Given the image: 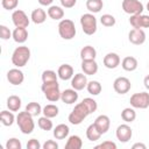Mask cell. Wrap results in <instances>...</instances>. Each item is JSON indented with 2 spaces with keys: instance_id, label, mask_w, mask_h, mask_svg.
I'll use <instances>...</instances> for the list:
<instances>
[{
  "instance_id": "6da1fadb",
  "label": "cell",
  "mask_w": 149,
  "mask_h": 149,
  "mask_svg": "<svg viewBox=\"0 0 149 149\" xmlns=\"http://www.w3.org/2000/svg\"><path fill=\"white\" fill-rule=\"evenodd\" d=\"M29 59H30V49L26 45H20L15 48V50L12 54V63L16 68L24 66Z\"/></svg>"
},
{
  "instance_id": "7a4b0ae2",
  "label": "cell",
  "mask_w": 149,
  "mask_h": 149,
  "mask_svg": "<svg viewBox=\"0 0 149 149\" xmlns=\"http://www.w3.org/2000/svg\"><path fill=\"white\" fill-rule=\"evenodd\" d=\"M33 115H30L27 111L24 112H19V114L16 115V123L21 130V133L23 134H31L34 128H35V123L33 120Z\"/></svg>"
},
{
  "instance_id": "3957f363",
  "label": "cell",
  "mask_w": 149,
  "mask_h": 149,
  "mask_svg": "<svg viewBox=\"0 0 149 149\" xmlns=\"http://www.w3.org/2000/svg\"><path fill=\"white\" fill-rule=\"evenodd\" d=\"M76 26L72 20L63 19L58 23V34L63 40H72L76 36Z\"/></svg>"
},
{
  "instance_id": "277c9868",
  "label": "cell",
  "mask_w": 149,
  "mask_h": 149,
  "mask_svg": "<svg viewBox=\"0 0 149 149\" xmlns=\"http://www.w3.org/2000/svg\"><path fill=\"white\" fill-rule=\"evenodd\" d=\"M87 115H90V112H88V109L86 108V106L81 101V102H79V104H77L74 106L72 112L69 114L68 120L70 121L71 125H76L77 126V125H80L84 121V119H86Z\"/></svg>"
},
{
  "instance_id": "5b68a950",
  "label": "cell",
  "mask_w": 149,
  "mask_h": 149,
  "mask_svg": "<svg viewBox=\"0 0 149 149\" xmlns=\"http://www.w3.org/2000/svg\"><path fill=\"white\" fill-rule=\"evenodd\" d=\"M42 92L44 93V97L47 100L51 102H56L57 100L61 99V91H59V85L58 81H51V83H43L41 86Z\"/></svg>"
},
{
  "instance_id": "8992f818",
  "label": "cell",
  "mask_w": 149,
  "mask_h": 149,
  "mask_svg": "<svg viewBox=\"0 0 149 149\" xmlns=\"http://www.w3.org/2000/svg\"><path fill=\"white\" fill-rule=\"evenodd\" d=\"M80 26L86 35H93L97 31V19L92 13H86L80 16Z\"/></svg>"
},
{
  "instance_id": "52a82bcc",
  "label": "cell",
  "mask_w": 149,
  "mask_h": 149,
  "mask_svg": "<svg viewBox=\"0 0 149 149\" xmlns=\"http://www.w3.org/2000/svg\"><path fill=\"white\" fill-rule=\"evenodd\" d=\"M130 106L134 108L146 109L149 107V93L148 92H137L134 93L129 99Z\"/></svg>"
},
{
  "instance_id": "ba28073f",
  "label": "cell",
  "mask_w": 149,
  "mask_h": 149,
  "mask_svg": "<svg viewBox=\"0 0 149 149\" xmlns=\"http://www.w3.org/2000/svg\"><path fill=\"white\" fill-rule=\"evenodd\" d=\"M122 9L125 13L129 15L135 14H142L143 12V5L140 0H122Z\"/></svg>"
},
{
  "instance_id": "9c48e42d",
  "label": "cell",
  "mask_w": 149,
  "mask_h": 149,
  "mask_svg": "<svg viewBox=\"0 0 149 149\" xmlns=\"http://www.w3.org/2000/svg\"><path fill=\"white\" fill-rule=\"evenodd\" d=\"M132 87L130 80L127 77H118L114 81H113V88L116 93L119 94H126L129 92Z\"/></svg>"
},
{
  "instance_id": "30bf717a",
  "label": "cell",
  "mask_w": 149,
  "mask_h": 149,
  "mask_svg": "<svg viewBox=\"0 0 149 149\" xmlns=\"http://www.w3.org/2000/svg\"><path fill=\"white\" fill-rule=\"evenodd\" d=\"M12 21L15 27H23L27 28L29 26V19L27 14L22 9H15L12 14Z\"/></svg>"
},
{
  "instance_id": "8fae6325",
  "label": "cell",
  "mask_w": 149,
  "mask_h": 149,
  "mask_svg": "<svg viewBox=\"0 0 149 149\" xmlns=\"http://www.w3.org/2000/svg\"><path fill=\"white\" fill-rule=\"evenodd\" d=\"M146 33L143 29L141 28H133L129 33H128V40L130 43L135 44V45H141L146 42Z\"/></svg>"
},
{
  "instance_id": "7c38bea8",
  "label": "cell",
  "mask_w": 149,
  "mask_h": 149,
  "mask_svg": "<svg viewBox=\"0 0 149 149\" xmlns=\"http://www.w3.org/2000/svg\"><path fill=\"white\" fill-rule=\"evenodd\" d=\"M115 135H116V139L122 142V143H126L128 142L132 136H133V130L132 128L127 125V123H122L120 126H118L116 128V132H115Z\"/></svg>"
},
{
  "instance_id": "4fadbf2b",
  "label": "cell",
  "mask_w": 149,
  "mask_h": 149,
  "mask_svg": "<svg viewBox=\"0 0 149 149\" xmlns=\"http://www.w3.org/2000/svg\"><path fill=\"white\" fill-rule=\"evenodd\" d=\"M129 23L133 28H149V15L144 14H135L130 15Z\"/></svg>"
},
{
  "instance_id": "5bb4252c",
  "label": "cell",
  "mask_w": 149,
  "mask_h": 149,
  "mask_svg": "<svg viewBox=\"0 0 149 149\" xmlns=\"http://www.w3.org/2000/svg\"><path fill=\"white\" fill-rule=\"evenodd\" d=\"M7 80L12 85H21L24 80V74L19 68H14L7 72Z\"/></svg>"
},
{
  "instance_id": "9a60e30c",
  "label": "cell",
  "mask_w": 149,
  "mask_h": 149,
  "mask_svg": "<svg viewBox=\"0 0 149 149\" xmlns=\"http://www.w3.org/2000/svg\"><path fill=\"white\" fill-rule=\"evenodd\" d=\"M87 78L85 73H76L71 78V86L76 91H81L87 86Z\"/></svg>"
},
{
  "instance_id": "2e32d148",
  "label": "cell",
  "mask_w": 149,
  "mask_h": 149,
  "mask_svg": "<svg viewBox=\"0 0 149 149\" xmlns=\"http://www.w3.org/2000/svg\"><path fill=\"white\" fill-rule=\"evenodd\" d=\"M120 56L115 52H108L104 56L102 63L107 69H115L120 65Z\"/></svg>"
},
{
  "instance_id": "e0dca14e",
  "label": "cell",
  "mask_w": 149,
  "mask_h": 149,
  "mask_svg": "<svg viewBox=\"0 0 149 149\" xmlns=\"http://www.w3.org/2000/svg\"><path fill=\"white\" fill-rule=\"evenodd\" d=\"M95 125V127L98 128V130L101 133V134H106L107 130L109 129V126H111V120L107 115L105 114H101L99 116H97V119L94 120L93 122Z\"/></svg>"
},
{
  "instance_id": "ac0fdd59",
  "label": "cell",
  "mask_w": 149,
  "mask_h": 149,
  "mask_svg": "<svg viewBox=\"0 0 149 149\" xmlns=\"http://www.w3.org/2000/svg\"><path fill=\"white\" fill-rule=\"evenodd\" d=\"M81 70L87 76H93L98 72V63L95 59H84L81 61Z\"/></svg>"
},
{
  "instance_id": "d6986e66",
  "label": "cell",
  "mask_w": 149,
  "mask_h": 149,
  "mask_svg": "<svg viewBox=\"0 0 149 149\" xmlns=\"http://www.w3.org/2000/svg\"><path fill=\"white\" fill-rule=\"evenodd\" d=\"M61 100L68 105L74 104L78 100V93L74 88H66L61 93Z\"/></svg>"
},
{
  "instance_id": "ffe728a7",
  "label": "cell",
  "mask_w": 149,
  "mask_h": 149,
  "mask_svg": "<svg viewBox=\"0 0 149 149\" xmlns=\"http://www.w3.org/2000/svg\"><path fill=\"white\" fill-rule=\"evenodd\" d=\"M57 74L62 80H69L73 77V68L70 64H62L57 70Z\"/></svg>"
},
{
  "instance_id": "44dd1931",
  "label": "cell",
  "mask_w": 149,
  "mask_h": 149,
  "mask_svg": "<svg viewBox=\"0 0 149 149\" xmlns=\"http://www.w3.org/2000/svg\"><path fill=\"white\" fill-rule=\"evenodd\" d=\"M70 128L65 123H59L54 128V137L56 140H64L69 136Z\"/></svg>"
},
{
  "instance_id": "7402d4cb",
  "label": "cell",
  "mask_w": 149,
  "mask_h": 149,
  "mask_svg": "<svg viewBox=\"0 0 149 149\" xmlns=\"http://www.w3.org/2000/svg\"><path fill=\"white\" fill-rule=\"evenodd\" d=\"M28 38V31H27V28H23V27H16L14 30H13V40L19 43V44H22L27 41Z\"/></svg>"
},
{
  "instance_id": "603a6c76",
  "label": "cell",
  "mask_w": 149,
  "mask_h": 149,
  "mask_svg": "<svg viewBox=\"0 0 149 149\" xmlns=\"http://www.w3.org/2000/svg\"><path fill=\"white\" fill-rule=\"evenodd\" d=\"M137 65H139L137 59H136L135 57H133V56H127V57H125V58L122 59V62H121L122 69H123L125 71H128V72L135 71V70L137 69Z\"/></svg>"
},
{
  "instance_id": "cb8c5ba5",
  "label": "cell",
  "mask_w": 149,
  "mask_h": 149,
  "mask_svg": "<svg viewBox=\"0 0 149 149\" xmlns=\"http://www.w3.org/2000/svg\"><path fill=\"white\" fill-rule=\"evenodd\" d=\"M47 15H48V13H47L44 9H42V8H36V9H34V10L31 12L30 19H31V21H33L34 23L41 24V23H43V22L47 20Z\"/></svg>"
},
{
  "instance_id": "d4e9b609",
  "label": "cell",
  "mask_w": 149,
  "mask_h": 149,
  "mask_svg": "<svg viewBox=\"0 0 149 149\" xmlns=\"http://www.w3.org/2000/svg\"><path fill=\"white\" fill-rule=\"evenodd\" d=\"M47 13H48V16L50 19H52V20H59L61 21L64 17V9L62 7H59V6H55V5L54 6H49Z\"/></svg>"
},
{
  "instance_id": "484cf974",
  "label": "cell",
  "mask_w": 149,
  "mask_h": 149,
  "mask_svg": "<svg viewBox=\"0 0 149 149\" xmlns=\"http://www.w3.org/2000/svg\"><path fill=\"white\" fill-rule=\"evenodd\" d=\"M97 57V50L92 45H85L80 50V58L84 59H95Z\"/></svg>"
},
{
  "instance_id": "4316f807",
  "label": "cell",
  "mask_w": 149,
  "mask_h": 149,
  "mask_svg": "<svg viewBox=\"0 0 149 149\" xmlns=\"http://www.w3.org/2000/svg\"><path fill=\"white\" fill-rule=\"evenodd\" d=\"M101 135H102V134L98 130V128L95 127L94 123H91V125L86 128V137H87V140H90V141H92V142L98 141V140L101 137Z\"/></svg>"
},
{
  "instance_id": "83f0119b",
  "label": "cell",
  "mask_w": 149,
  "mask_h": 149,
  "mask_svg": "<svg viewBox=\"0 0 149 149\" xmlns=\"http://www.w3.org/2000/svg\"><path fill=\"white\" fill-rule=\"evenodd\" d=\"M83 147V141L78 135H71L69 136L66 143H65V148L66 149H80Z\"/></svg>"
},
{
  "instance_id": "f1b7e54d",
  "label": "cell",
  "mask_w": 149,
  "mask_h": 149,
  "mask_svg": "<svg viewBox=\"0 0 149 149\" xmlns=\"http://www.w3.org/2000/svg\"><path fill=\"white\" fill-rule=\"evenodd\" d=\"M0 120L1 123L6 127H9L14 123V121L16 120V118L14 116V114L12 113V111H1L0 113Z\"/></svg>"
},
{
  "instance_id": "f546056e",
  "label": "cell",
  "mask_w": 149,
  "mask_h": 149,
  "mask_svg": "<svg viewBox=\"0 0 149 149\" xmlns=\"http://www.w3.org/2000/svg\"><path fill=\"white\" fill-rule=\"evenodd\" d=\"M7 107L12 112H17L21 107V98L17 95H9L7 98Z\"/></svg>"
},
{
  "instance_id": "4dcf8cb0",
  "label": "cell",
  "mask_w": 149,
  "mask_h": 149,
  "mask_svg": "<svg viewBox=\"0 0 149 149\" xmlns=\"http://www.w3.org/2000/svg\"><path fill=\"white\" fill-rule=\"evenodd\" d=\"M121 119L126 123L133 122L136 119V112H135L134 107H126V108H123V111L121 112Z\"/></svg>"
},
{
  "instance_id": "1f68e13d",
  "label": "cell",
  "mask_w": 149,
  "mask_h": 149,
  "mask_svg": "<svg viewBox=\"0 0 149 149\" xmlns=\"http://www.w3.org/2000/svg\"><path fill=\"white\" fill-rule=\"evenodd\" d=\"M104 7L102 0H86V8L90 13H99Z\"/></svg>"
},
{
  "instance_id": "d6a6232c",
  "label": "cell",
  "mask_w": 149,
  "mask_h": 149,
  "mask_svg": "<svg viewBox=\"0 0 149 149\" xmlns=\"http://www.w3.org/2000/svg\"><path fill=\"white\" fill-rule=\"evenodd\" d=\"M86 88H87V92H88L90 94H92V95H98V94L101 92L102 86H101V84H100L98 80H91V81L87 83Z\"/></svg>"
},
{
  "instance_id": "836d02e7",
  "label": "cell",
  "mask_w": 149,
  "mask_h": 149,
  "mask_svg": "<svg viewBox=\"0 0 149 149\" xmlns=\"http://www.w3.org/2000/svg\"><path fill=\"white\" fill-rule=\"evenodd\" d=\"M42 107H41V105L38 104V102H35V101H31V102H29L27 106H26V109L24 111H27L30 115H33V116H38L41 113H42Z\"/></svg>"
},
{
  "instance_id": "e575fe53",
  "label": "cell",
  "mask_w": 149,
  "mask_h": 149,
  "mask_svg": "<svg viewBox=\"0 0 149 149\" xmlns=\"http://www.w3.org/2000/svg\"><path fill=\"white\" fill-rule=\"evenodd\" d=\"M58 111H59V109H58V107H57L56 105L49 104V105H45V106L43 107L42 113H43L44 116H48V118L52 119V118H55V116L58 115Z\"/></svg>"
},
{
  "instance_id": "d590c367",
  "label": "cell",
  "mask_w": 149,
  "mask_h": 149,
  "mask_svg": "<svg viewBox=\"0 0 149 149\" xmlns=\"http://www.w3.org/2000/svg\"><path fill=\"white\" fill-rule=\"evenodd\" d=\"M37 125H38V127H40L42 130H45V132L51 130L52 127H54L52 121L50 120V118L44 116V115L41 116V118H38V120H37Z\"/></svg>"
},
{
  "instance_id": "8d00e7d4",
  "label": "cell",
  "mask_w": 149,
  "mask_h": 149,
  "mask_svg": "<svg viewBox=\"0 0 149 149\" xmlns=\"http://www.w3.org/2000/svg\"><path fill=\"white\" fill-rule=\"evenodd\" d=\"M57 78H58V74L52 70H45L42 72V81L43 83L57 81Z\"/></svg>"
},
{
  "instance_id": "74e56055",
  "label": "cell",
  "mask_w": 149,
  "mask_h": 149,
  "mask_svg": "<svg viewBox=\"0 0 149 149\" xmlns=\"http://www.w3.org/2000/svg\"><path fill=\"white\" fill-rule=\"evenodd\" d=\"M115 22H116L115 17L113 15H111V14H104L100 17V23L102 26H105V27H113L115 24Z\"/></svg>"
},
{
  "instance_id": "f35d334b",
  "label": "cell",
  "mask_w": 149,
  "mask_h": 149,
  "mask_svg": "<svg viewBox=\"0 0 149 149\" xmlns=\"http://www.w3.org/2000/svg\"><path fill=\"white\" fill-rule=\"evenodd\" d=\"M83 104L86 106V108L88 109L90 114H92L93 112H95L97 108H98L97 101H95L94 99H92V98H84V99H83Z\"/></svg>"
},
{
  "instance_id": "ab89813d",
  "label": "cell",
  "mask_w": 149,
  "mask_h": 149,
  "mask_svg": "<svg viewBox=\"0 0 149 149\" xmlns=\"http://www.w3.org/2000/svg\"><path fill=\"white\" fill-rule=\"evenodd\" d=\"M21 148H22V144L20 140L16 137H12L6 142V149H21Z\"/></svg>"
},
{
  "instance_id": "60d3db41",
  "label": "cell",
  "mask_w": 149,
  "mask_h": 149,
  "mask_svg": "<svg viewBox=\"0 0 149 149\" xmlns=\"http://www.w3.org/2000/svg\"><path fill=\"white\" fill-rule=\"evenodd\" d=\"M17 3H19V0H1L2 7L5 9H7V10L15 9L17 7Z\"/></svg>"
},
{
  "instance_id": "b9f144b4",
  "label": "cell",
  "mask_w": 149,
  "mask_h": 149,
  "mask_svg": "<svg viewBox=\"0 0 149 149\" xmlns=\"http://www.w3.org/2000/svg\"><path fill=\"white\" fill-rule=\"evenodd\" d=\"M0 37H1L2 40H9L10 37H13V33L9 30L8 27L1 24V26H0Z\"/></svg>"
},
{
  "instance_id": "7bdbcfd3",
  "label": "cell",
  "mask_w": 149,
  "mask_h": 149,
  "mask_svg": "<svg viewBox=\"0 0 149 149\" xmlns=\"http://www.w3.org/2000/svg\"><path fill=\"white\" fill-rule=\"evenodd\" d=\"M97 149H116V144L112 141H104L102 143L95 146Z\"/></svg>"
},
{
  "instance_id": "ee69618b",
  "label": "cell",
  "mask_w": 149,
  "mask_h": 149,
  "mask_svg": "<svg viewBox=\"0 0 149 149\" xmlns=\"http://www.w3.org/2000/svg\"><path fill=\"white\" fill-rule=\"evenodd\" d=\"M41 147H42V146H41L40 141L36 140V139H30V140L28 141V143H27V148H28V149H40Z\"/></svg>"
},
{
  "instance_id": "f6af8a7d",
  "label": "cell",
  "mask_w": 149,
  "mask_h": 149,
  "mask_svg": "<svg viewBox=\"0 0 149 149\" xmlns=\"http://www.w3.org/2000/svg\"><path fill=\"white\" fill-rule=\"evenodd\" d=\"M42 148H43V149H57V148H58V144H57V142L54 141V140H48V141H45V142L43 143Z\"/></svg>"
},
{
  "instance_id": "bcb514c9",
  "label": "cell",
  "mask_w": 149,
  "mask_h": 149,
  "mask_svg": "<svg viewBox=\"0 0 149 149\" xmlns=\"http://www.w3.org/2000/svg\"><path fill=\"white\" fill-rule=\"evenodd\" d=\"M77 0H61V5L64 8H72L74 7Z\"/></svg>"
},
{
  "instance_id": "7dc6e473",
  "label": "cell",
  "mask_w": 149,
  "mask_h": 149,
  "mask_svg": "<svg viewBox=\"0 0 149 149\" xmlns=\"http://www.w3.org/2000/svg\"><path fill=\"white\" fill-rule=\"evenodd\" d=\"M37 1H38L40 5H42V6H51V3H52L54 0H37Z\"/></svg>"
},
{
  "instance_id": "c3c4849f",
  "label": "cell",
  "mask_w": 149,
  "mask_h": 149,
  "mask_svg": "<svg viewBox=\"0 0 149 149\" xmlns=\"http://www.w3.org/2000/svg\"><path fill=\"white\" fill-rule=\"evenodd\" d=\"M133 149H137V148H141V149H146L147 147H146V144H143V143H135V144H133V147H132Z\"/></svg>"
},
{
  "instance_id": "681fc988",
  "label": "cell",
  "mask_w": 149,
  "mask_h": 149,
  "mask_svg": "<svg viewBox=\"0 0 149 149\" xmlns=\"http://www.w3.org/2000/svg\"><path fill=\"white\" fill-rule=\"evenodd\" d=\"M143 84H144V87L149 91V74L144 77V79H143Z\"/></svg>"
},
{
  "instance_id": "f907efd6",
  "label": "cell",
  "mask_w": 149,
  "mask_h": 149,
  "mask_svg": "<svg viewBox=\"0 0 149 149\" xmlns=\"http://www.w3.org/2000/svg\"><path fill=\"white\" fill-rule=\"evenodd\" d=\"M147 10L149 12V1H148V3H147Z\"/></svg>"
},
{
  "instance_id": "816d5d0a",
  "label": "cell",
  "mask_w": 149,
  "mask_h": 149,
  "mask_svg": "<svg viewBox=\"0 0 149 149\" xmlns=\"http://www.w3.org/2000/svg\"><path fill=\"white\" fill-rule=\"evenodd\" d=\"M148 66H149V64H148Z\"/></svg>"
}]
</instances>
